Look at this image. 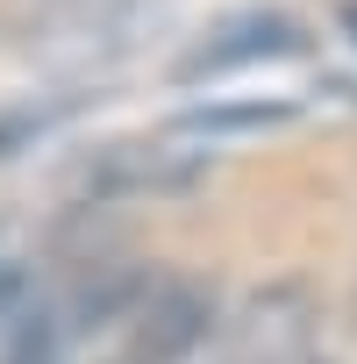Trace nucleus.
I'll list each match as a JSON object with an SVG mask.
<instances>
[{
	"label": "nucleus",
	"instance_id": "f257e3e1",
	"mask_svg": "<svg viewBox=\"0 0 357 364\" xmlns=\"http://www.w3.org/2000/svg\"><path fill=\"white\" fill-rule=\"evenodd\" d=\"M314 350H321V307L307 286L279 279L257 286L222 328H208L193 364H314Z\"/></svg>",
	"mask_w": 357,
	"mask_h": 364
},
{
	"label": "nucleus",
	"instance_id": "f03ea898",
	"mask_svg": "<svg viewBox=\"0 0 357 364\" xmlns=\"http://www.w3.org/2000/svg\"><path fill=\"white\" fill-rule=\"evenodd\" d=\"M307 50V29L279 8H243V15H222L215 29H201L178 58V79H222V72H243V65H265V58H300Z\"/></svg>",
	"mask_w": 357,
	"mask_h": 364
},
{
	"label": "nucleus",
	"instance_id": "7ed1b4c3",
	"mask_svg": "<svg viewBox=\"0 0 357 364\" xmlns=\"http://www.w3.org/2000/svg\"><path fill=\"white\" fill-rule=\"evenodd\" d=\"M193 178H201V157H186L178 143H157V136L107 143L100 157H86L93 193H186Z\"/></svg>",
	"mask_w": 357,
	"mask_h": 364
},
{
	"label": "nucleus",
	"instance_id": "20e7f679",
	"mask_svg": "<svg viewBox=\"0 0 357 364\" xmlns=\"http://www.w3.org/2000/svg\"><path fill=\"white\" fill-rule=\"evenodd\" d=\"M58 350H65L58 314L43 300H15L0 321V364H58Z\"/></svg>",
	"mask_w": 357,
	"mask_h": 364
},
{
	"label": "nucleus",
	"instance_id": "39448f33",
	"mask_svg": "<svg viewBox=\"0 0 357 364\" xmlns=\"http://www.w3.org/2000/svg\"><path fill=\"white\" fill-rule=\"evenodd\" d=\"M107 364H143V357H129V350H114V357H107Z\"/></svg>",
	"mask_w": 357,
	"mask_h": 364
}]
</instances>
